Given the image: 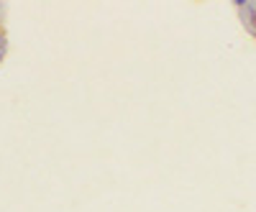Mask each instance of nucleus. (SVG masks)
Listing matches in <instances>:
<instances>
[]
</instances>
